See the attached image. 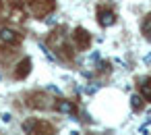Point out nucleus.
<instances>
[{
  "label": "nucleus",
  "instance_id": "13",
  "mask_svg": "<svg viewBox=\"0 0 151 135\" xmlns=\"http://www.w3.org/2000/svg\"><path fill=\"white\" fill-rule=\"evenodd\" d=\"M143 60H145V65H151V54H147V56H145Z\"/></svg>",
  "mask_w": 151,
  "mask_h": 135
},
{
  "label": "nucleus",
  "instance_id": "9",
  "mask_svg": "<svg viewBox=\"0 0 151 135\" xmlns=\"http://www.w3.org/2000/svg\"><path fill=\"white\" fill-rule=\"evenodd\" d=\"M141 96H143V100L151 102V79H143V83H141Z\"/></svg>",
  "mask_w": 151,
  "mask_h": 135
},
{
  "label": "nucleus",
  "instance_id": "2",
  "mask_svg": "<svg viewBox=\"0 0 151 135\" xmlns=\"http://www.w3.org/2000/svg\"><path fill=\"white\" fill-rule=\"evenodd\" d=\"M29 4L35 15H46L48 11L54 9V0H29Z\"/></svg>",
  "mask_w": 151,
  "mask_h": 135
},
{
  "label": "nucleus",
  "instance_id": "11",
  "mask_svg": "<svg viewBox=\"0 0 151 135\" xmlns=\"http://www.w3.org/2000/svg\"><path fill=\"white\" fill-rule=\"evenodd\" d=\"M130 106L134 110H143V96H132L130 98Z\"/></svg>",
  "mask_w": 151,
  "mask_h": 135
},
{
  "label": "nucleus",
  "instance_id": "4",
  "mask_svg": "<svg viewBox=\"0 0 151 135\" xmlns=\"http://www.w3.org/2000/svg\"><path fill=\"white\" fill-rule=\"evenodd\" d=\"M97 23H99L101 27H110V25L116 23V15H114L112 11H108V9H101V11L97 13Z\"/></svg>",
  "mask_w": 151,
  "mask_h": 135
},
{
  "label": "nucleus",
  "instance_id": "1",
  "mask_svg": "<svg viewBox=\"0 0 151 135\" xmlns=\"http://www.w3.org/2000/svg\"><path fill=\"white\" fill-rule=\"evenodd\" d=\"M23 131L27 133V135H54L56 133V129H54V125H50V123H46V120H25L23 123Z\"/></svg>",
  "mask_w": 151,
  "mask_h": 135
},
{
  "label": "nucleus",
  "instance_id": "10",
  "mask_svg": "<svg viewBox=\"0 0 151 135\" xmlns=\"http://www.w3.org/2000/svg\"><path fill=\"white\" fill-rule=\"evenodd\" d=\"M143 36L151 40V15H147V19L143 21Z\"/></svg>",
  "mask_w": 151,
  "mask_h": 135
},
{
  "label": "nucleus",
  "instance_id": "12",
  "mask_svg": "<svg viewBox=\"0 0 151 135\" xmlns=\"http://www.w3.org/2000/svg\"><path fill=\"white\" fill-rule=\"evenodd\" d=\"M2 120H4V123H9V120H11V114H9V112H4V114H2Z\"/></svg>",
  "mask_w": 151,
  "mask_h": 135
},
{
  "label": "nucleus",
  "instance_id": "7",
  "mask_svg": "<svg viewBox=\"0 0 151 135\" xmlns=\"http://www.w3.org/2000/svg\"><path fill=\"white\" fill-rule=\"evenodd\" d=\"M56 110L62 112V114H75V112H77L75 104L68 102V100H58V102H56Z\"/></svg>",
  "mask_w": 151,
  "mask_h": 135
},
{
  "label": "nucleus",
  "instance_id": "5",
  "mask_svg": "<svg viewBox=\"0 0 151 135\" xmlns=\"http://www.w3.org/2000/svg\"><path fill=\"white\" fill-rule=\"evenodd\" d=\"M0 42H4V44H17V42H21V36L17 31L9 29V27H2V29H0Z\"/></svg>",
  "mask_w": 151,
  "mask_h": 135
},
{
  "label": "nucleus",
  "instance_id": "6",
  "mask_svg": "<svg viewBox=\"0 0 151 135\" xmlns=\"http://www.w3.org/2000/svg\"><path fill=\"white\" fill-rule=\"evenodd\" d=\"M29 71H31V60H29V58H23V60L17 65V69H15V77H17V79H25V77L29 75Z\"/></svg>",
  "mask_w": 151,
  "mask_h": 135
},
{
  "label": "nucleus",
  "instance_id": "3",
  "mask_svg": "<svg viewBox=\"0 0 151 135\" xmlns=\"http://www.w3.org/2000/svg\"><path fill=\"white\" fill-rule=\"evenodd\" d=\"M75 42H77V48L79 50H87L89 48V44H91V36H89V31H85V29H77L75 31Z\"/></svg>",
  "mask_w": 151,
  "mask_h": 135
},
{
  "label": "nucleus",
  "instance_id": "8",
  "mask_svg": "<svg viewBox=\"0 0 151 135\" xmlns=\"http://www.w3.org/2000/svg\"><path fill=\"white\" fill-rule=\"evenodd\" d=\"M42 100H44V96H42V94H35V96H31L29 106H33V108H42V110H48V108H50V102H42Z\"/></svg>",
  "mask_w": 151,
  "mask_h": 135
}]
</instances>
